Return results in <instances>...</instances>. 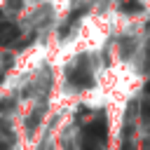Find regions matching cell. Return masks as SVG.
<instances>
[{"mask_svg":"<svg viewBox=\"0 0 150 150\" xmlns=\"http://www.w3.org/2000/svg\"><path fill=\"white\" fill-rule=\"evenodd\" d=\"M105 138V122L103 120H98V122H91V124H87L84 127V141L87 143H101Z\"/></svg>","mask_w":150,"mask_h":150,"instance_id":"cell-1","label":"cell"},{"mask_svg":"<svg viewBox=\"0 0 150 150\" xmlns=\"http://www.w3.org/2000/svg\"><path fill=\"white\" fill-rule=\"evenodd\" d=\"M70 82L75 84V87H89L91 84V75H89V70L87 68H82V66H77L75 70H70Z\"/></svg>","mask_w":150,"mask_h":150,"instance_id":"cell-2","label":"cell"},{"mask_svg":"<svg viewBox=\"0 0 150 150\" xmlns=\"http://www.w3.org/2000/svg\"><path fill=\"white\" fill-rule=\"evenodd\" d=\"M16 35H19V28L14 23H9V21L0 23V45H12L16 40Z\"/></svg>","mask_w":150,"mask_h":150,"instance_id":"cell-3","label":"cell"},{"mask_svg":"<svg viewBox=\"0 0 150 150\" xmlns=\"http://www.w3.org/2000/svg\"><path fill=\"white\" fill-rule=\"evenodd\" d=\"M124 12H141V5L134 2V0L131 2H124Z\"/></svg>","mask_w":150,"mask_h":150,"instance_id":"cell-4","label":"cell"},{"mask_svg":"<svg viewBox=\"0 0 150 150\" xmlns=\"http://www.w3.org/2000/svg\"><path fill=\"white\" fill-rule=\"evenodd\" d=\"M141 117H143V120H150V101H145V103L141 105Z\"/></svg>","mask_w":150,"mask_h":150,"instance_id":"cell-5","label":"cell"},{"mask_svg":"<svg viewBox=\"0 0 150 150\" xmlns=\"http://www.w3.org/2000/svg\"><path fill=\"white\" fill-rule=\"evenodd\" d=\"M0 150H12V148H9V143H7V141H0Z\"/></svg>","mask_w":150,"mask_h":150,"instance_id":"cell-6","label":"cell"},{"mask_svg":"<svg viewBox=\"0 0 150 150\" xmlns=\"http://www.w3.org/2000/svg\"><path fill=\"white\" fill-rule=\"evenodd\" d=\"M145 91H148V94H150V82H148V84H145Z\"/></svg>","mask_w":150,"mask_h":150,"instance_id":"cell-7","label":"cell"},{"mask_svg":"<svg viewBox=\"0 0 150 150\" xmlns=\"http://www.w3.org/2000/svg\"><path fill=\"white\" fill-rule=\"evenodd\" d=\"M9 2H12V5H16V0H9Z\"/></svg>","mask_w":150,"mask_h":150,"instance_id":"cell-8","label":"cell"},{"mask_svg":"<svg viewBox=\"0 0 150 150\" xmlns=\"http://www.w3.org/2000/svg\"><path fill=\"white\" fill-rule=\"evenodd\" d=\"M0 16H2V12H0Z\"/></svg>","mask_w":150,"mask_h":150,"instance_id":"cell-9","label":"cell"}]
</instances>
